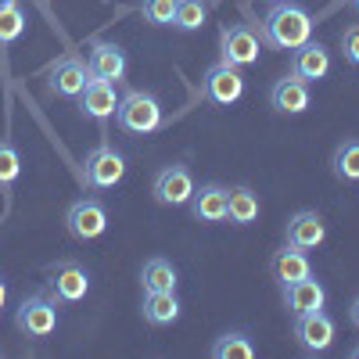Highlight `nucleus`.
<instances>
[{"label":"nucleus","instance_id":"nucleus-1","mask_svg":"<svg viewBox=\"0 0 359 359\" xmlns=\"http://www.w3.org/2000/svg\"><path fill=\"white\" fill-rule=\"evenodd\" d=\"M313 29H316V22H313L309 8L294 4V0H280V4H273L259 18V40L269 50H287L291 54V50H298L302 43L313 40Z\"/></svg>","mask_w":359,"mask_h":359},{"label":"nucleus","instance_id":"nucleus-2","mask_svg":"<svg viewBox=\"0 0 359 359\" xmlns=\"http://www.w3.org/2000/svg\"><path fill=\"white\" fill-rule=\"evenodd\" d=\"M115 123H118V130H123V133L151 137L165 123V108H162L158 94L140 90V86H130L126 94L118 97V104H115Z\"/></svg>","mask_w":359,"mask_h":359},{"label":"nucleus","instance_id":"nucleus-3","mask_svg":"<svg viewBox=\"0 0 359 359\" xmlns=\"http://www.w3.org/2000/svg\"><path fill=\"white\" fill-rule=\"evenodd\" d=\"M57 298L50 291H33V294H25L18 309H15V327L25 334V338H33V341H43L57 331Z\"/></svg>","mask_w":359,"mask_h":359},{"label":"nucleus","instance_id":"nucleus-4","mask_svg":"<svg viewBox=\"0 0 359 359\" xmlns=\"http://www.w3.org/2000/svg\"><path fill=\"white\" fill-rule=\"evenodd\" d=\"M83 176H86V184L94 187V191H108V187H115V184H123V176H126V158H123V151H115L108 140H101L94 151H86V158H83Z\"/></svg>","mask_w":359,"mask_h":359},{"label":"nucleus","instance_id":"nucleus-5","mask_svg":"<svg viewBox=\"0 0 359 359\" xmlns=\"http://www.w3.org/2000/svg\"><path fill=\"white\" fill-rule=\"evenodd\" d=\"M259 54H262V40L252 25H223L219 62H226L233 69H252V65H259Z\"/></svg>","mask_w":359,"mask_h":359},{"label":"nucleus","instance_id":"nucleus-6","mask_svg":"<svg viewBox=\"0 0 359 359\" xmlns=\"http://www.w3.org/2000/svg\"><path fill=\"white\" fill-rule=\"evenodd\" d=\"M201 97L212 101L216 108H230L245 97V76L241 69H233L226 62H216L208 65L205 76H201Z\"/></svg>","mask_w":359,"mask_h":359},{"label":"nucleus","instance_id":"nucleus-7","mask_svg":"<svg viewBox=\"0 0 359 359\" xmlns=\"http://www.w3.org/2000/svg\"><path fill=\"white\" fill-rule=\"evenodd\" d=\"M291 334L306 355H323V352H331V345L338 338V323L323 309H316V313H306V316H294Z\"/></svg>","mask_w":359,"mask_h":359},{"label":"nucleus","instance_id":"nucleus-8","mask_svg":"<svg viewBox=\"0 0 359 359\" xmlns=\"http://www.w3.org/2000/svg\"><path fill=\"white\" fill-rule=\"evenodd\" d=\"M47 291L57 298V302H83L86 291H90V273L76 262V259H62V262H50L47 266Z\"/></svg>","mask_w":359,"mask_h":359},{"label":"nucleus","instance_id":"nucleus-9","mask_svg":"<svg viewBox=\"0 0 359 359\" xmlns=\"http://www.w3.org/2000/svg\"><path fill=\"white\" fill-rule=\"evenodd\" d=\"M65 230L76 237V241H97V237L108 230V208L97 198H79L69 205L65 212Z\"/></svg>","mask_w":359,"mask_h":359},{"label":"nucleus","instance_id":"nucleus-10","mask_svg":"<svg viewBox=\"0 0 359 359\" xmlns=\"http://www.w3.org/2000/svg\"><path fill=\"white\" fill-rule=\"evenodd\" d=\"M194 187H198V184H194L191 169H187L184 162H172V165L158 169L155 184H151V198H155L158 205H165V208H180V205L191 201Z\"/></svg>","mask_w":359,"mask_h":359},{"label":"nucleus","instance_id":"nucleus-11","mask_svg":"<svg viewBox=\"0 0 359 359\" xmlns=\"http://www.w3.org/2000/svg\"><path fill=\"white\" fill-rule=\"evenodd\" d=\"M90 79V69L79 54H65V57H57V62L47 69V94L50 97H79V90L86 86Z\"/></svg>","mask_w":359,"mask_h":359},{"label":"nucleus","instance_id":"nucleus-12","mask_svg":"<svg viewBox=\"0 0 359 359\" xmlns=\"http://www.w3.org/2000/svg\"><path fill=\"white\" fill-rule=\"evenodd\" d=\"M86 69H90V76H97V79L123 83L126 72H130V57H126V50L118 43L94 40V43H90V54H86Z\"/></svg>","mask_w":359,"mask_h":359},{"label":"nucleus","instance_id":"nucleus-13","mask_svg":"<svg viewBox=\"0 0 359 359\" xmlns=\"http://www.w3.org/2000/svg\"><path fill=\"white\" fill-rule=\"evenodd\" d=\"M331 50H327L320 40H309V43H302L298 50H291V76H298L302 83H320V79H327L331 76Z\"/></svg>","mask_w":359,"mask_h":359},{"label":"nucleus","instance_id":"nucleus-14","mask_svg":"<svg viewBox=\"0 0 359 359\" xmlns=\"http://www.w3.org/2000/svg\"><path fill=\"white\" fill-rule=\"evenodd\" d=\"M309 104H313L309 83H302L291 72L269 86V108H273L277 115H302V111H309Z\"/></svg>","mask_w":359,"mask_h":359},{"label":"nucleus","instance_id":"nucleus-15","mask_svg":"<svg viewBox=\"0 0 359 359\" xmlns=\"http://www.w3.org/2000/svg\"><path fill=\"white\" fill-rule=\"evenodd\" d=\"M76 104H79V111H83L86 118H94V123H104V118H111V115H115V104H118L115 83L90 76V79H86V86L79 90Z\"/></svg>","mask_w":359,"mask_h":359},{"label":"nucleus","instance_id":"nucleus-16","mask_svg":"<svg viewBox=\"0 0 359 359\" xmlns=\"http://www.w3.org/2000/svg\"><path fill=\"white\" fill-rule=\"evenodd\" d=\"M284 241L294 245V248H306V252L320 248V245L327 241V223H323V216L313 212V208L294 212V216L287 219V226H284Z\"/></svg>","mask_w":359,"mask_h":359},{"label":"nucleus","instance_id":"nucleus-17","mask_svg":"<svg viewBox=\"0 0 359 359\" xmlns=\"http://www.w3.org/2000/svg\"><path fill=\"white\" fill-rule=\"evenodd\" d=\"M226 191L230 187H223V184H201V187H194V194L187 201L194 223H205V226L223 223L226 219Z\"/></svg>","mask_w":359,"mask_h":359},{"label":"nucleus","instance_id":"nucleus-18","mask_svg":"<svg viewBox=\"0 0 359 359\" xmlns=\"http://www.w3.org/2000/svg\"><path fill=\"white\" fill-rule=\"evenodd\" d=\"M327 306V287L316 277H302L294 284H284V309L291 316H306Z\"/></svg>","mask_w":359,"mask_h":359},{"label":"nucleus","instance_id":"nucleus-19","mask_svg":"<svg viewBox=\"0 0 359 359\" xmlns=\"http://www.w3.org/2000/svg\"><path fill=\"white\" fill-rule=\"evenodd\" d=\"M269 273H273V280L284 287V284H294L302 277H313V262L306 255V248H294V245H280L273 252V259H269Z\"/></svg>","mask_w":359,"mask_h":359},{"label":"nucleus","instance_id":"nucleus-20","mask_svg":"<svg viewBox=\"0 0 359 359\" xmlns=\"http://www.w3.org/2000/svg\"><path fill=\"white\" fill-rule=\"evenodd\" d=\"M140 313L151 327H169L180 320L184 306H180L176 291H144V302H140Z\"/></svg>","mask_w":359,"mask_h":359},{"label":"nucleus","instance_id":"nucleus-21","mask_svg":"<svg viewBox=\"0 0 359 359\" xmlns=\"http://www.w3.org/2000/svg\"><path fill=\"white\" fill-rule=\"evenodd\" d=\"M262 212V205H259V194L248 187V184H237L226 191V219L233 226H252Z\"/></svg>","mask_w":359,"mask_h":359},{"label":"nucleus","instance_id":"nucleus-22","mask_svg":"<svg viewBox=\"0 0 359 359\" xmlns=\"http://www.w3.org/2000/svg\"><path fill=\"white\" fill-rule=\"evenodd\" d=\"M176 284H180V273L169 259L155 255L140 266V287L144 291H176Z\"/></svg>","mask_w":359,"mask_h":359},{"label":"nucleus","instance_id":"nucleus-23","mask_svg":"<svg viewBox=\"0 0 359 359\" xmlns=\"http://www.w3.org/2000/svg\"><path fill=\"white\" fill-rule=\"evenodd\" d=\"M331 172L341 184H359V137H345L334 155H331Z\"/></svg>","mask_w":359,"mask_h":359},{"label":"nucleus","instance_id":"nucleus-24","mask_svg":"<svg viewBox=\"0 0 359 359\" xmlns=\"http://www.w3.org/2000/svg\"><path fill=\"white\" fill-rule=\"evenodd\" d=\"M212 359H255V341L245 331H226L212 341Z\"/></svg>","mask_w":359,"mask_h":359},{"label":"nucleus","instance_id":"nucleus-25","mask_svg":"<svg viewBox=\"0 0 359 359\" xmlns=\"http://www.w3.org/2000/svg\"><path fill=\"white\" fill-rule=\"evenodd\" d=\"M205 22H208L205 0H176V15H172V29H176V33H198Z\"/></svg>","mask_w":359,"mask_h":359},{"label":"nucleus","instance_id":"nucleus-26","mask_svg":"<svg viewBox=\"0 0 359 359\" xmlns=\"http://www.w3.org/2000/svg\"><path fill=\"white\" fill-rule=\"evenodd\" d=\"M22 33H25V11H22V4L0 8V47H11L15 40H22Z\"/></svg>","mask_w":359,"mask_h":359},{"label":"nucleus","instance_id":"nucleus-27","mask_svg":"<svg viewBox=\"0 0 359 359\" xmlns=\"http://www.w3.org/2000/svg\"><path fill=\"white\" fill-rule=\"evenodd\" d=\"M22 176V155L11 140H0V191H11Z\"/></svg>","mask_w":359,"mask_h":359},{"label":"nucleus","instance_id":"nucleus-28","mask_svg":"<svg viewBox=\"0 0 359 359\" xmlns=\"http://www.w3.org/2000/svg\"><path fill=\"white\" fill-rule=\"evenodd\" d=\"M140 15H144V22H147V25L165 29V25H172L176 0H144V4H140Z\"/></svg>","mask_w":359,"mask_h":359},{"label":"nucleus","instance_id":"nucleus-29","mask_svg":"<svg viewBox=\"0 0 359 359\" xmlns=\"http://www.w3.org/2000/svg\"><path fill=\"white\" fill-rule=\"evenodd\" d=\"M341 57L348 65H355L359 69V22L355 25H348L345 33H341Z\"/></svg>","mask_w":359,"mask_h":359},{"label":"nucleus","instance_id":"nucleus-30","mask_svg":"<svg viewBox=\"0 0 359 359\" xmlns=\"http://www.w3.org/2000/svg\"><path fill=\"white\" fill-rule=\"evenodd\" d=\"M348 320H352V327L359 331V294L352 298V306H348Z\"/></svg>","mask_w":359,"mask_h":359},{"label":"nucleus","instance_id":"nucleus-31","mask_svg":"<svg viewBox=\"0 0 359 359\" xmlns=\"http://www.w3.org/2000/svg\"><path fill=\"white\" fill-rule=\"evenodd\" d=\"M4 306H8V280L0 277V313H4Z\"/></svg>","mask_w":359,"mask_h":359},{"label":"nucleus","instance_id":"nucleus-32","mask_svg":"<svg viewBox=\"0 0 359 359\" xmlns=\"http://www.w3.org/2000/svg\"><path fill=\"white\" fill-rule=\"evenodd\" d=\"M348 355H352V359H359V345H352V348H348Z\"/></svg>","mask_w":359,"mask_h":359},{"label":"nucleus","instance_id":"nucleus-33","mask_svg":"<svg viewBox=\"0 0 359 359\" xmlns=\"http://www.w3.org/2000/svg\"><path fill=\"white\" fill-rule=\"evenodd\" d=\"M348 8H352V11H359V0H348Z\"/></svg>","mask_w":359,"mask_h":359},{"label":"nucleus","instance_id":"nucleus-34","mask_svg":"<svg viewBox=\"0 0 359 359\" xmlns=\"http://www.w3.org/2000/svg\"><path fill=\"white\" fill-rule=\"evenodd\" d=\"M8 4H18V0H0V8H8Z\"/></svg>","mask_w":359,"mask_h":359},{"label":"nucleus","instance_id":"nucleus-35","mask_svg":"<svg viewBox=\"0 0 359 359\" xmlns=\"http://www.w3.org/2000/svg\"><path fill=\"white\" fill-rule=\"evenodd\" d=\"M269 4H280V0H269Z\"/></svg>","mask_w":359,"mask_h":359}]
</instances>
